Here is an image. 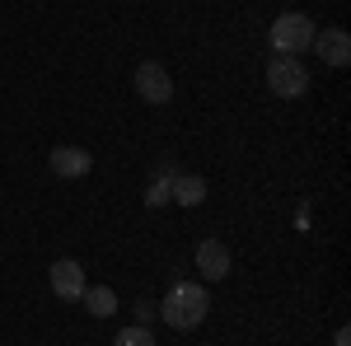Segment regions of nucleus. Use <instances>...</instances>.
Listing matches in <instances>:
<instances>
[{
    "mask_svg": "<svg viewBox=\"0 0 351 346\" xmlns=\"http://www.w3.org/2000/svg\"><path fill=\"white\" fill-rule=\"evenodd\" d=\"M169 183H173V173H164L160 183L145 187V206H164V201H169Z\"/></svg>",
    "mask_w": 351,
    "mask_h": 346,
    "instance_id": "f8f14e48",
    "label": "nucleus"
},
{
    "mask_svg": "<svg viewBox=\"0 0 351 346\" xmlns=\"http://www.w3.org/2000/svg\"><path fill=\"white\" fill-rule=\"evenodd\" d=\"M47 164H52L56 178H84V173L94 169V155H89L84 145H56Z\"/></svg>",
    "mask_w": 351,
    "mask_h": 346,
    "instance_id": "423d86ee",
    "label": "nucleus"
},
{
    "mask_svg": "<svg viewBox=\"0 0 351 346\" xmlns=\"http://www.w3.org/2000/svg\"><path fill=\"white\" fill-rule=\"evenodd\" d=\"M136 94H141V99H145V103H169V99H173V75H169V71H164L160 61H141V66H136Z\"/></svg>",
    "mask_w": 351,
    "mask_h": 346,
    "instance_id": "20e7f679",
    "label": "nucleus"
},
{
    "mask_svg": "<svg viewBox=\"0 0 351 346\" xmlns=\"http://www.w3.org/2000/svg\"><path fill=\"white\" fill-rule=\"evenodd\" d=\"M206 197V178L202 173H173V183H169V201H178V206H197Z\"/></svg>",
    "mask_w": 351,
    "mask_h": 346,
    "instance_id": "1a4fd4ad",
    "label": "nucleus"
},
{
    "mask_svg": "<svg viewBox=\"0 0 351 346\" xmlns=\"http://www.w3.org/2000/svg\"><path fill=\"white\" fill-rule=\"evenodd\" d=\"M309 42H314V19L300 14V10L281 14V19L271 24V47H276V56H300Z\"/></svg>",
    "mask_w": 351,
    "mask_h": 346,
    "instance_id": "f03ea898",
    "label": "nucleus"
},
{
    "mask_svg": "<svg viewBox=\"0 0 351 346\" xmlns=\"http://www.w3.org/2000/svg\"><path fill=\"white\" fill-rule=\"evenodd\" d=\"M267 89L276 99H300L309 89V71L295 56H276V61H267Z\"/></svg>",
    "mask_w": 351,
    "mask_h": 346,
    "instance_id": "7ed1b4c3",
    "label": "nucleus"
},
{
    "mask_svg": "<svg viewBox=\"0 0 351 346\" xmlns=\"http://www.w3.org/2000/svg\"><path fill=\"white\" fill-rule=\"evenodd\" d=\"M112 346H155V332L150 328H122L112 337Z\"/></svg>",
    "mask_w": 351,
    "mask_h": 346,
    "instance_id": "9b49d317",
    "label": "nucleus"
},
{
    "mask_svg": "<svg viewBox=\"0 0 351 346\" xmlns=\"http://www.w3.org/2000/svg\"><path fill=\"white\" fill-rule=\"evenodd\" d=\"M197 271H202V276H211V281L230 276V248H225L220 239L197 243Z\"/></svg>",
    "mask_w": 351,
    "mask_h": 346,
    "instance_id": "6e6552de",
    "label": "nucleus"
},
{
    "mask_svg": "<svg viewBox=\"0 0 351 346\" xmlns=\"http://www.w3.org/2000/svg\"><path fill=\"white\" fill-rule=\"evenodd\" d=\"M84 309H89V314H94V319H108L112 309H117V295L108 291V286H84Z\"/></svg>",
    "mask_w": 351,
    "mask_h": 346,
    "instance_id": "9d476101",
    "label": "nucleus"
},
{
    "mask_svg": "<svg viewBox=\"0 0 351 346\" xmlns=\"http://www.w3.org/2000/svg\"><path fill=\"white\" fill-rule=\"evenodd\" d=\"M309 47L319 52L324 66L342 71V66L351 61V33H347V28H324V33H314V42H309Z\"/></svg>",
    "mask_w": 351,
    "mask_h": 346,
    "instance_id": "39448f33",
    "label": "nucleus"
},
{
    "mask_svg": "<svg viewBox=\"0 0 351 346\" xmlns=\"http://www.w3.org/2000/svg\"><path fill=\"white\" fill-rule=\"evenodd\" d=\"M206 309H211V299H206L202 286H192V281H173L169 295H164V304H160L164 323H169V328H178V332H192L197 323L206 319Z\"/></svg>",
    "mask_w": 351,
    "mask_h": 346,
    "instance_id": "f257e3e1",
    "label": "nucleus"
},
{
    "mask_svg": "<svg viewBox=\"0 0 351 346\" xmlns=\"http://www.w3.org/2000/svg\"><path fill=\"white\" fill-rule=\"evenodd\" d=\"M52 291H56V299H80L84 295V267L71 262V258H56L52 262Z\"/></svg>",
    "mask_w": 351,
    "mask_h": 346,
    "instance_id": "0eeeda50",
    "label": "nucleus"
}]
</instances>
